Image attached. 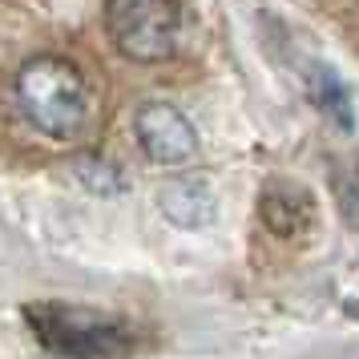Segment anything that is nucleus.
<instances>
[{
	"mask_svg": "<svg viewBox=\"0 0 359 359\" xmlns=\"http://www.w3.org/2000/svg\"><path fill=\"white\" fill-rule=\"evenodd\" d=\"M17 97L25 117L45 137H77L93 117V93L85 85L81 69L65 57H29L17 73Z\"/></svg>",
	"mask_w": 359,
	"mask_h": 359,
	"instance_id": "1",
	"label": "nucleus"
},
{
	"mask_svg": "<svg viewBox=\"0 0 359 359\" xmlns=\"http://www.w3.org/2000/svg\"><path fill=\"white\" fill-rule=\"evenodd\" d=\"M25 319H29L36 339L45 343L53 355H65V359H114L130 347L126 331L117 323L77 307L36 303V307L25 311Z\"/></svg>",
	"mask_w": 359,
	"mask_h": 359,
	"instance_id": "2",
	"label": "nucleus"
},
{
	"mask_svg": "<svg viewBox=\"0 0 359 359\" xmlns=\"http://www.w3.org/2000/svg\"><path fill=\"white\" fill-rule=\"evenodd\" d=\"M105 29L130 61L154 65L178 49L182 13L174 0H105Z\"/></svg>",
	"mask_w": 359,
	"mask_h": 359,
	"instance_id": "3",
	"label": "nucleus"
},
{
	"mask_svg": "<svg viewBox=\"0 0 359 359\" xmlns=\"http://www.w3.org/2000/svg\"><path fill=\"white\" fill-rule=\"evenodd\" d=\"M133 133L146 149L149 162L158 165H186L198 154V130L190 117L170 101H149L133 117Z\"/></svg>",
	"mask_w": 359,
	"mask_h": 359,
	"instance_id": "4",
	"label": "nucleus"
},
{
	"mask_svg": "<svg viewBox=\"0 0 359 359\" xmlns=\"http://www.w3.org/2000/svg\"><path fill=\"white\" fill-rule=\"evenodd\" d=\"M158 206L174 226H210L218 214V198L202 178H174L158 190Z\"/></svg>",
	"mask_w": 359,
	"mask_h": 359,
	"instance_id": "5",
	"label": "nucleus"
},
{
	"mask_svg": "<svg viewBox=\"0 0 359 359\" xmlns=\"http://www.w3.org/2000/svg\"><path fill=\"white\" fill-rule=\"evenodd\" d=\"M315 218V206H311V194L299 190V186H275L262 194V222L283 234V238H294L303 234Z\"/></svg>",
	"mask_w": 359,
	"mask_h": 359,
	"instance_id": "6",
	"label": "nucleus"
},
{
	"mask_svg": "<svg viewBox=\"0 0 359 359\" xmlns=\"http://www.w3.org/2000/svg\"><path fill=\"white\" fill-rule=\"evenodd\" d=\"M315 101H319L339 126H351V97H347V89L335 81L331 69H315Z\"/></svg>",
	"mask_w": 359,
	"mask_h": 359,
	"instance_id": "7",
	"label": "nucleus"
},
{
	"mask_svg": "<svg viewBox=\"0 0 359 359\" xmlns=\"http://www.w3.org/2000/svg\"><path fill=\"white\" fill-rule=\"evenodd\" d=\"M339 206H343V218L351 226H359V178H351V190L339 186Z\"/></svg>",
	"mask_w": 359,
	"mask_h": 359,
	"instance_id": "8",
	"label": "nucleus"
}]
</instances>
